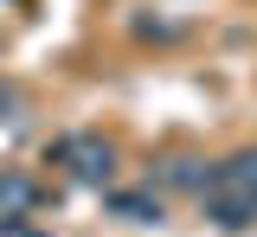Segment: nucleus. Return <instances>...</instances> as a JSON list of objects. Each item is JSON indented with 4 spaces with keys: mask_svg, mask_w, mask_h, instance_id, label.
I'll return each instance as SVG.
<instances>
[{
    "mask_svg": "<svg viewBox=\"0 0 257 237\" xmlns=\"http://www.w3.org/2000/svg\"><path fill=\"white\" fill-rule=\"evenodd\" d=\"M128 32H135V38H161V45H174V38H180V26H174V20H135Z\"/></svg>",
    "mask_w": 257,
    "mask_h": 237,
    "instance_id": "6",
    "label": "nucleus"
},
{
    "mask_svg": "<svg viewBox=\"0 0 257 237\" xmlns=\"http://www.w3.org/2000/svg\"><path fill=\"white\" fill-rule=\"evenodd\" d=\"M109 212L116 218H128V224H161V192H109Z\"/></svg>",
    "mask_w": 257,
    "mask_h": 237,
    "instance_id": "4",
    "label": "nucleus"
},
{
    "mask_svg": "<svg viewBox=\"0 0 257 237\" xmlns=\"http://www.w3.org/2000/svg\"><path fill=\"white\" fill-rule=\"evenodd\" d=\"M52 160H58L77 186H109V180H116V141L77 128V135H58V141H52Z\"/></svg>",
    "mask_w": 257,
    "mask_h": 237,
    "instance_id": "1",
    "label": "nucleus"
},
{
    "mask_svg": "<svg viewBox=\"0 0 257 237\" xmlns=\"http://www.w3.org/2000/svg\"><path fill=\"white\" fill-rule=\"evenodd\" d=\"M219 186H231V192H244V199L257 205V148H244V154H231L219 167Z\"/></svg>",
    "mask_w": 257,
    "mask_h": 237,
    "instance_id": "5",
    "label": "nucleus"
},
{
    "mask_svg": "<svg viewBox=\"0 0 257 237\" xmlns=\"http://www.w3.org/2000/svg\"><path fill=\"white\" fill-rule=\"evenodd\" d=\"M39 180H32L26 167H0V224H20V218H32L39 212Z\"/></svg>",
    "mask_w": 257,
    "mask_h": 237,
    "instance_id": "2",
    "label": "nucleus"
},
{
    "mask_svg": "<svg viewBox=\"0 0 257 237\" xmlns=\"http://www.w3.org/2000/svg\"><path fill=\"white\" fill-rule=\"evenodd\" d=\"M212 180H219V167H212V160H193V154L161 160V186H167V192H193V199H199Z\"/></svg>",
    "mask_w": 257,
    "mask_h": 237,
    "instance_id": "3",
    "label": "nucleus"
},
{
    "mask_svg": "<svg viewBox=\"0 0 257 237\" xmlns=\"http://www.w3.org/2000/svg\"><path fill=\"white\" fill-rule=\"evenodd\" d=\"M0 116H20V96H13V84L0 77Z\"/></svg>",
    "mask_w": 257,
    "mask_h": 237,
    "instance_id": "7",
    "label": "nucleus"
}]
</instances>
